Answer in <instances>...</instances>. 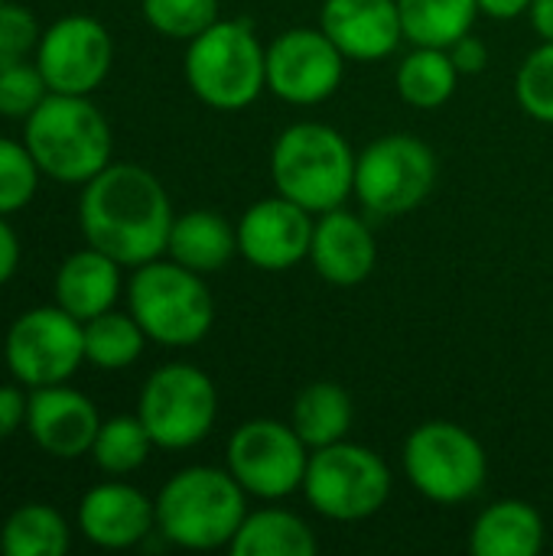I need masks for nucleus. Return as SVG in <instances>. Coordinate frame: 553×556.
Instances as JSON below:
<instances>
[{
	"mask_svg": "<svg viewBox=\"0 0 553 556\" xmlns=\"http://www.w3.org/2000/svg\"><path fill=\"white\" fill-rule=\"evenodd\" d=\"M544 518L521 498H502L479 511L469 531V551L476 556H538L544 551Z\"/></svg>",
	"mask_w": 553,
	"mask_h": 556,
	"instance_id": "22",
	"label": "nucleus"
},
{
	"mask_svg": "<svg viewBox=\"0 0 553 556\" xmlns=\"http://www.w3.org/2000/svg\"><path fill=\"white\" fill-rule=\"evenodd\" d=\"M127 309L147 339L166 349H189L202 342L215 323V300L205 277L163 257L134 267Z\"/></svg>",
	"mask_w": 553,
	"mask_h": 556,
	"instance_id": "6",
	"label": "nucleus"
},
{
	"mask_svg": "<svg viewBox=\"0 0 553 556\" xmlns=\"http://www.w3.org/2000/svg\"><path fill=\"white\" fill-rule=\"evenodd\" d=\"M479 3V13L489 16V20H518L531 10V0H476Z\"/></svg>",
	"mask_w": 553,
	"mask_h": 556,
	"instance_id": "38",
	"label": "nucleus"
},
{
	"mask_svg": "<svg viewBox=\"0 0 553 556\" xmlns=\"http://www.w3.org/2000/svg\"><path fill=\"white\" fill-rule=\"evenodd\" d=\"M26 401L29 394H23L13 384H0V440L13 437L20 427H26Z\"/></svg>",
	"mask_w": 553,
	"mask_h": 556,
	"instance_id": "36",
	"label": "nucleus"
},
{
	"mask_svg": "<svg viewBox=\"0 0 553 556\" xmlns=\"http://www.w3.org/2000/svg\"><path fill=\"white\" fill-rule=\"evenodd\" d=\"M23 143L42 176L85 186L111 163V124L88 94L49 91L23 121Z\"/></svg>",
	"mask_w": 553,
	"mask_h": 556,
	"instance_id": "2",
	"label": "nucleus"
},
{
	"mask_svg": "<svg viewBox=\"0 0 553 556\" xmlns=\"http://www.w3.org/2000/svg\"><path fill=\"white\" fill-rule=\"evenodd\" d=\"M355 160L359 156L336 127L297 121L274 140L271 179L280 195L323 215L355 195Z\"/></svg>",
	"mask_w": 553,
	"mask_h": 556,
	"instance_id": "4",
	"label": "nucleus"
},
{
	"mask_svg": "<svg viewBox=\"0 0 553 556\" xmlns=\"http://www.w3.org/2000/svg\"><path fill=\"white\" fill-rule=\"evenodd\" d=\"M137 417L143 420L153 446L173 453L192 450L215 427L218 391L202 368L189 362H169L143 381Z\"/></svg>",
	"mask_w": 553,
	"mask_h": 556,
	"instance_id": "10",
	"label": "nucleus"
},
{
	"mask_svg": "<svg viewBox=\"0 0 553 556\" xmlns=\"http://www.w3.org/2000/svg\"><path fill=\"white\" fill-rule=\"evenodd\" d=\"M401 29L411 46L450 49L460 36L473 33L479 16L476 0H398Z\"/></svg>",
	"mask_w": 553,
	"mask_h": 556,
	"instance_id": "26",
	"label": "nucleus"
},
{
	"mask_svg": "<svg viewBox=\"0 0 553 556\" xmlns=\"http://www.w3.org/2000/svg\"><path fill=\"white\" fill-rule=\"evenodd\" d=\"M316 547L313 528L287 508L248 511L228 544L235 556H313Z\"/></svg>",
	"mask_w": 553,
	"mask_h": 556,
	"instance_id": "24",
	"label": "nucleus"
},
{
	"mask_svg": "<svg viewBox=\"0 0 553 556\" xmlns=\"http://www.w3.org/2000/svg\"><path fill=\"white\" fill-rule=\"evenodd\" d=\"M310 446L300 433L271 417H257L241 424L228 437L225 469L238 479V485L264 502L290 498L303 489V476L310 466Z\"/></svg>",
	"mask_w": 553,
	"mask_h": 556,
	"instance_id": "11",
	"label": "nucleus"
},
{
	"mask_svg": "<svg viewBox=\"0 0 553 556\" xmlns=\"http://www.w3.org/2000/svg\"><path fill=\"white\" fill-rule=\"evenodd\" d=\"M101 417L88 394L65 384L33 388L26 401V433L52 459H81L91 453Z\"/></svg>",
	"mask_w": 553,
	"mask_h": 556,
	"instance_id": "16",
	"label": "nucleus"
},
{
	"mask_svg": "<svg viewBox=\"0 0 553 556\" xmlns=\"http://www.w3.org/2000/svg\"><path fill=\"white\" fill-rule=\"evenodd\" d=\"M352 420H355L352 397L336 381L306 384L290 407V427L300 433V440L310 450H323V446L345 440L352 430Z\"/></svg>",
	"mask_w": 553,
	"mask_h": 556,
	"instance_id": "23",
	"label": "nucleus"
},
{
	"mask_svg": "<svg viewBox=\"0 0 553 556\" xmlns=\"http://www.w3.org/2000/svg\"><path fill=\"white\" fill-rule=\"evenodd\" d=\"M153 450V440L137 414H121L111 420H101V430L91 446V459L104 476H130L137 472Z\"/></svg>",
	"mask_w": 553,
	"mask_h": 556,
	"instance_id": "29",
	"label": "nucleus"
},
{
	"mask_svg": "<svg viewBox=\"0 0 553 556\" xmlns=\"http://www.w3.org/2000/svg\"><path fill=\"white\" fill-rule=\"evenodd\" d=\"M447 52H450V59H453L460 75H479L489 65V46L479 36H473V33L460 36Z\"/></svg>",
	"mask_w": 553,
	"mask_h": 556,
	"instance_id": "35",
	"label": "nucleus"
},
{
	"mask_svg": "<svg viewBox=\"0 0 553 556\" xmlns=\"http://www.w3.org/2000/svg\"><path fill=\"white\" fill-rule=\"evenodd\" d=\"M52 293L65 313L88 323V319L114 309V303L121 296V264L88 244L62 261V267L55 270Z\"/></svg>",
	"mask_w": 553,
	"mask_h": 556,
	"instance_id": "20",
	"label": "nucleus"
},
{
	"mask_svg": "<svg viewBox=\"0 0 553 556\" xmlns=\"http://www.w3.org/2000/svg\"><path fill=\"white\" fill-rule=\"evenodd\" d=\"M143 20L166 39L189 42L218 23V0H140Z\"/></svg>",
	"mask_w": 553,
	"mask_h": 556,
	"instance_id": "30",
	"label": "nucleus"
},
{
	"mask_svg": "<svg viewBox=\"0 0 553 556\" xmlns=\"http://www.w3.org/2000/svg\"><path fill=\"white\" fill-rule=\"evenodd\" d=\"M173 205L163 182L137 163H108L81 186L78 225L85 244L121 267H140L166 254Z\"/></svg>",
	"mask_w": 553,
	"mask_h": 556,
	"instance_id": "1",
	"label": "nucleus"
},
{
	"mask_svg": "<svg viewBox=\"0 0 553 556\" xmlns=\"http://www.w3.org/2000/svg\"><path fill=\"white\" fill-rule=\"evenodd\" d=\"M7 371L33 388L65 384L85 362V323L55 306H36L13 319L3 339Z\"/></svg>",
	"mask_w": 553,
	"mask_h": 556,
	"instance_id": "12",
	"label": "nucleus"
},
{
	"mask_svg": "<svg viewBox=\"0 0 553 556\" xmlns=\"http://www.w3.org/2000/svg\"><path fill=\"white\" fill-rule=\"evenodd\" d=\"M49 94V85L42 78V72L36 68V62H16L0 68V117L7 121H26L42 98Z\"/></svg>",
	"mask_w": 553,
	"mask_h": 556,
	"instance_id": "33",
	"label": "nucleus"
},
{
	"mask_svg": "<svg viewBox=\"0 0 553 556\" xmlns=\"http://www.w3.org/2000/svg\"><path fill=\"white\" fill-rule=\"evenodd\" d=\"M3 3H7V0H0V7H3Z\"/></svg>",
	"mask_w": 553,
	"mask_h": 556,
	"instance_id": "40",
	"label": "nucleus"
},
{
	"mask_svg": "<svg viewBox=\"0 0 553 556\" xmlns=\"http://www.w3.org/2000/svg\"><path fill=\"white\" fill-rule=\"evenodd\" d=\"M528 16L541 39H553V0H531Z\"/></svg>",
	"mask_w": 553,
	"mask_h": 556,
	"instance_id": "39",
	"label": "nucleus"
},
{
	"mask_svg": "<svg viewBox=\"0 0 553 556\" xmlns=\"http://www.w3.org/2000/svg\"><path fill=\"white\" fill-rule=\"evenodd\" d=\"M16 264H20V238L7 222V215H0V287L16 274Z\"/></svg>",
	"mask_w": 553,
	"mask_h": 556,
	"instance_id": "37",
	"label": "nucleus"
},
{
	"mask_svg": "<svg viewBox=\"0 0 553 556\" xmlns=\"http://www.w3.org/2000/svg\"><path fill=\"white\" fill-rule=\"evenodd\" d=\"M169 261L209 277L231 264L238 254V228L212 208H192L173 218L169 241H166Z\"/></svg>",
	"mask_w": 553,
	"mask_h": 556,
	"instance_id": "21",
	"label": "nucleus"
},
{
	"mask_svg": "<svg viewBox=\"0 0 553 556\" xmlns=\"http://www.w3.org/2000/svg\"><path fill=\"white\" fill-rule=\"evenodd\" d=\"M401 466L414 492L433 505H463L476 498L489 476L482 443L453 420H427L411 430Z\"/></svg>",
	"mask_w": 553,
	"mask_h": 556,
	"instance_id": "8",
	"label": "nucleus"
},
{
	"mask_svg": "<svg viewBox=\"0 0 553 556\" xmlns=\"http://www.w3.org/2000/svg\"><path fill=\"white\" fill-rule=\"evenodd\" d=\"M345 78V55L319 26H293L267 46V91L287 104L329 101Z\"/></svg>",
	"mask_w": 553,
	"mask_h": 556,
	"instance_id": "13",
	"label": "nucleus"
},
{
	"mask_svg": "<svg viewBox=\"0 0 553 556\" xmlns=\"http://www.w3.org/2000/svg\"><path fill=\"white\" fill-rule=\"evenodd\" d=\"M78 531L104 551H130L156 531V505L127 482H101L78 502Z\"/></svg>",
	"mask_w": 553,
	"mask_h": 556,
	"instance_id": "17",
	"label": "nucleus"
},
{
	"mask_svg": "<svg viewBox=\"0 0 553 556\" xmlns=\"http://www.w3.org/2000/svg\"><path fill=\"white\" fill-rule=\"evenodd\" d=\"M156 505V531L183 551L228 547L248 515V492L228 469L189 466L166 479Z\"/></svg>",
	"mask_w": 553,
	"mask_h": 556,
	"instance_id": "3",
	"label": "nucleus"
},
{
	"mask_svg": "<svg viewBox=\"0 0 553 556\" xmlns=\"http://www.w3.org/2000/svg\"><path fill=\"white\" fill-rule=\"evenodd\" d=\"M192 94L215 111H241L267 88V49L244 20H218L186 46Z\"/></svg>",
	"mask_w": 553,
	"mask_h": 556,
	"instance_id": "5",
	"label": "nucleus"
},
{
	"mask_svg": "<svg viewBox=\"0 0 553 556\" xmlns=\"http://www.w3.org/2000/svg\"><path fill=\"white\" fill-rule=\"evenodd\" d=\"M147 345V332L130 313H101L85 323V362L104 371L130 368Z\"/></svg>",
	"mask_w": 553,
	"mask_h": 556,
	"instance_id": "28",
	"label": "nucleus"
},
{
	"mask_svg": "<svg viewBox=\"0 0 553 556\" xmlns=\"http://www.w3.org/2000/svg\"><path fill=\"white\" fill-rule=\"evenodd\" d=\"M39 166L26 143L0 137V215L26 208L39 189Z\"/></svg>",
	"mask_w": 553,
	"mask_h": 556,
	"instance_id": "31",
	"label": "nucleus"
},
{
	"mask_svg": "<svg viewBox=\"0 0 553 556\" xmlns=\"http://www.w3.org/2000/svg\"><path fill=\"white\" fill-rule=\"evenodd\" d=\"M114 42L101 20L72 13L42 29L36 68L55 94H91L111 72Z\"/></svg>",
	"mask_w": 553,
	"mask_h": 556,
	"instance_id": "14",
	"label": "nucleus"
},
{
	"mask_svg": "<svg viewBox=\"0 0 553 556\" xmlns=\"http://www.w3.org/2000/svg\"><path fill=\"white\" fill-rule=\"evenodd\" d=\"M39 36H42V29L29 7L3 3L0 7V68L26 62L29 52L36 55Z\"/></svg>",
	"mask_w": 553,
	"mask_h": 556,
	"instance_id": "34",
	"label": "nucleus"
},
{
	"mask_svg": "<svg viewBox=\"0 0 553 556\" xmlns=\"http://www.w3.org/2000/svg\"><path fill=\"white\" fill-rule=\"evenodd\" d=\"M515 98L521 111L541 124H553V39H544L515 75Z\"/></svg>",
	"mask_w": 553,
	"mask_h": 556,
	"instance_id": "32",
	"label": "nucleus"
},
{
	"mask_svg": "<svg viewBox=\"0 0 553 556\" xmlns=\"http://www.w3.org/2000/svg\"><path fill=\"white\" fill-rule=\"evenodd\" d=\"M313 270L332 287H359L372 277L378 261V244L365 218L345 212L342 205L316 215L310 241Z\"/></svg>",
	"mask_w": 553,
	"mask_h": 556,
	"instance_id": "19",
	"label": "nucleus"
},
{
	"mask_svg": "<svg viewBox=\"0 0 553 556\" xmlns=\"http://www.w3.org/2000/svg\"><path fill=\"white\" fill-rule=\"evenodd\" d=\"M319 29L352 62H381L404 39L398 0H326Z\"/></svg>",
	"mask_w": 553,
	"mask_h": 556,
	"instance_id": "18",
	"label": "nucleus"
},
{
	"mask_svg": "<svg viewBox=\"0 0 553 556\" xmlns=\"http://www.w3.org/2000/svg\"><path fill=\"white\" fill-rule=\"evenodd\" d=\"M316 215L287 195H267L238 218V254L257 270H290L310 257Z\"/></svg>",
	"mask_w": 553,
	"mask_h": 556,
	"instance_id": "15",
	"label": "nucleus"
},
{
	"mask_svg": "<svg viewBox=\"0 0 553 556\" xmlns=\"http://www.w3.org/2000/svg\"><path fill=\"white\" fill-rule=\"evenodd\" d=\"M394 85L404 104L417 111H437L443 108L460 85V72L447 49L437 46H414L394 72Z\"/></svg>",
	"mask_w": 553,
	"mask_h": 556,
	"instance_id": "25",
	"label": "nucleus"
},
{
	"mask_svg": "<svg viewBox=\"0 0 553 556\" xmlns=\"http://www.w3.org/2000/svg\"><path fill=\"white\" fill-rule=\"evenodd\" d=\"M300 492L319 518L355 525L375 518L388 505L391 469L375 450L339 440L310 453Z\"/></svg>",
	"mask_w": 553,
	"mask_h": 556,
	"instance_id": "7",
	"label": "nucleus"
},
{
	"mask_svg": "<svg viewBox=\"0 0 553 556\" xmlns=\"http://www.w3.org/2000/svg\"><path fill=\"white\" fill-rule=\"evenodd\" d=\"M72 544L65 518L52 505H20L0 528L3 556H62Z\"/></svg>",
	"mask_w": 553,
	"mask_h": 556,
	"instance_id": "27",
	"label": "nucleus"
},
{
	"mask_svg": "<svg viewBox=\"0 0 553 556\" xmlns=\"http://www.w3.org/2000/svg\"><path fill=\"white\" fill-rule=\"evenodd\" d=\"M437 186V153L414 134H385L355 160V199L375 218H401Z\"/></svg>",
	"mask_w": 553,
	"mask_h": 556,
	"instance_id": "9",
	"label": "nucleus"
}]
</instances>
